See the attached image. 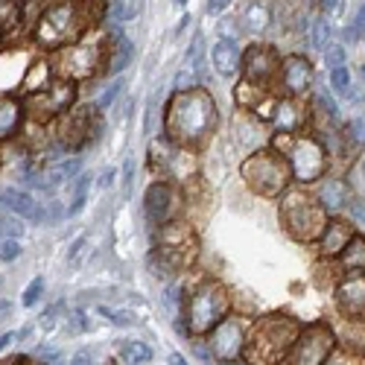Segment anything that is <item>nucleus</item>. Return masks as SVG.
Here are the masks:
<instances>
[{"mask_svg":"<svg viewBox=\"0 0 365 365\" xmlns=\"http://www.w3.org/2000/svg\"><path fill=\"white\" fill-rule=\"evenodd\" d=\"M217 103L207 94L205 88H190L181 91V94H173L164 111V138L185 146V149H196L202 146L217 129Z\"/></svg>","mask_w":365,"mask_h":365,"instance_id":"nucleus-1","label":"nucleus"},{"mask_svg":"<svg viewBox=\"0 0 365 365\" xmlns=\"http://www.w3.org/2000/svg\"><path fill=\"white\" fill-rule=\"evenodd\" d=\"M91 26H94V4L91 0H56L36 18L33 41L47 53H58L82 41Z\"/></svg>","mask_w":365,"mask_h":365,"instance_id":"nucleus-2","label":"nucleus"},{"mask_svg":"<svg viewBox=\"0 0 365 365\" xmlns=\"http://www.w3.org/2000/svg\"><path fill=\"white\" fill-rule=\"evenodd\" d=\"M298 330L301 324L292 316H281V313L252 322L242 359L249 365H281L298 336Z\"/></svg>","mask_w":365,"mask_h":365,"instance_id":"nucleus-3","label":"nucleus"},{"mask_svg":"<svg viewBox=\"0 0 365 365\" xmlns=\"http://www.w3.org/2000/svg\"><path fill=\"white\" fill-rule=\"evenodd\" d=\"M231 313V292L222 281L205 278L185 298V324L190 339H205Z\"/></svg>","mask_w":365,"mask_h":365,"instance_id":"nucleus-4","label":"nucleus"},{"mask_svg":"<svg viewBox=\"0 0 365 365\" xmlns=\"http://www.w3.org/2000/svg\"><path fill=\"white\" fill-rule=\"evenodd\" d=\"M275 152L287 161L289 175L298 187L316 185L322 175H327V155L324 143L316 135H278L275 138Z\"/></svg>","mask_w":365,"mask_h":365,"instance_id":"nucleus-5","label":"nucleus"},{"mask_svg":"<svg viewBox=\"0 0 365 365\" xmlns=\"http://www.w3.org/2000/svg\"><path fill=\"white\" fill-rule=\"evenodd\" d=\"M240 175L246 181V187L263 199H281L292 187L289 167L275 149H257L246 155L240 164Z\"/></svg>","mask_w":365,"mask_h":365,"instance_id":"nucleus-6","label":"nucleus"},{"mask_svg":"<svg viewBox=\"0 0 365 365\" xmlns=\"http://www.w3.org/2000/svg\"><path fill=\"white\" fill-rule=\"evenodd\" d=\"M281 225L295 242H316L327 225V214L319 207L313 193L304 187H289L281 196Z\"/></svg>","mask_w":365,"mask_h":365,"instance_id":"nucleus-7","label":"nucleus"},{"mask_svg":"<svg viewBox=\"0 0 365 365\" xmlns=\"http://www.w3.org/2000/svg\"><path fill=\"white\" fill-rule=\"evenodd\" d=\"M339 348L336 330L327 322H313V324H301L298 336L284 356L281 365H324L327 356Z\"/></svg>","mask_w":365,"mask_h":365,"instance_id":"nucleus-8","label":"nucleus"},{"mask_svg":"<svg viewBox=\"0 0 365 365\" xmlns=\"http://www.w3.org/2000/svg\"><path fill=\"white\" fill-rule=\"evenodd\" d=\"M53 65L58 79H71V82L94 79L100 71H106V41L82 38L65 50H58V58Z\"/></svg>","mask_w":365,"mask_h":365,"instance_id":"nucleus-9","label":"nucleus"},{"mask_svg":"<svg viewBox=\"0 0 365 365\" xmlns=\"http://www.w3.org/2000/svg\"><path fill=\"white\" fill-rule=\"evenodd\" d=\"M249 330H252V319L240 316V313H228L214 330L205 336V345L217 362H234L242 359V351H246L249 342Z\"/></svg>","mask_w":365,"mask_h":365,"instance_id":"nucleus-10","label":"nucleus"},{"mask_svg":"<svg viewBox=\"0 0 365 365\" xmlns=\"http://www.w3.org/2000/svg\"><path fill=\"white\" fill-rule=\"evenodd\" d=\"M149 167L158 173L161 181H178V185H185L187 178L196 175L199 164H196V155H193V149H185V146H178L173 140H167L164 135L152 143V152H149Z\"/></svg>","mask_w":365,"mask_h":365,"instance_id":"nucleus-11","label":"nucleus"},{"mask_svg":"<svg viewBox=\"0 0 365 365\" xmlns=\"http://www.w3.org/2000/svg\"><path fill=\"white\" fill-rule=\"evenodd\" d=\"M24 106H26V120L41 123V126L53 123V120H58L76 106V82L56 79L47 91H41V94L24 97Z\"/></svg>","mask_w":365,"mask_h":365,"instance_id":"nucleus-12","label":"nucleus"},{"mask_svg":"<svg viewBox=\"0 0 365 365\" xmlns=\"http://www.w3.org/2000/svg\"><path fill=\"white\" fill-rule=\"evenodd\" d=\"M278 71H281V58H278L275 47L255 44L242 53V68H240L242 82L257 85V88H269L278 79Z\"/></svg>","mask_w":365,"mask_h":365,"instance_id":"nucleus-13","label":"nucleus"},{"mask_svg":"<svg viewBox=\"0 0 365 365\" xmlns=\"http://www.w3.org/2000/svg\"><path fill=\"white\" fill-rule=\"evenodd\" d=\"M333 304L345 322H365V272H345L333 289Z\"/></svg>","mask_w":365,"mask_h":365,"instance_id":"nucleus-14","label":"nucleus"},{"mask_svg":"<svg viewBox=\"0 0 365 365\" xmlns=\"http://www.w3.org/2000/svg\"><path fill=\"white\" fill-rule=\"evenodd\" d=\"M178 210V190L175 185H170V181H152V185L146 187L143 193V217L152 228H161L167 222H173Z\"/></svg>","mask_w":365,"mask_h":365,"instance_id":"nucleus-15","label":"nucleus"},{"mask_svg":"<svg viewBox=\"0 0 365 365\" xmlns=\"http://www.w3.org/2000/svg\"><path fill=\"white\" fill-rule=\"evenodd\" d=\"M313 65L307 62L304 56H287L284 62H281V71H278V82L284 88V97H307L310 91H313Z\"/></svg>","mask_w":365,"mask_h":365,"instance_id":"nucleus-16","label":"nucleus"},{"mask_svg":"<svg viewBox=\"0 0 365 365\" xmlns=\"http://www.w3.org/2000/svg\"><path fill=\"white\" fill-rule=\"evenodd\" d=\"M313 187H316L313 199L319 202V207L324 210V214H339V210H345L354 199V190H351L348 181L339 178V175H330V173L322 175Z\"/></svg>","mask_w":365,"mask_h":365,"instance_id":"nucleus-17","label":"nucleus"},{"mask_svg":"<svg viewBox=\"0 0 365 365\" xmlns=\"http://www.w3.org/2000/svg\"><path fill=\"white\" fill-rule=\"evenodd\" d=\"M26 126V106L21 94H0V146L21 138Z\"/></svg>","mask_w":365,"mask_h":365,"instance_id":"nucleus-18","label":"nucleus"},{"mask_svg":"<svg viewBox=\"0 0 365 365\" xmlns=\"http://www.w3.org/2000/svg\"><path fill=\"white\" fill-rule=\"evenodd\" d=\"M354 222H348V220H339V217H333V220H327V225H324V231L319 234V240H316V246H319V257H324V260H336L345 249H348V242L354 240Z\"/></svg>","mask_w":365,"mask_h":365,"instance_id":"nucleus-19","label":"nucleus"},{"mask_svg":"<svg viewBox=\"0 0 365 365\" xmlns=\"http://www.w3.org/2000/svg\"><path fill=\"white\" fill-rule=\"evenodd\" d=\"M155 249L167 252H181V255H193L196 257V234L187 222L173 220L161 228H155Z\"/></svg>","mask_w":365,"mask_h":365,"instance_id":"nucleus-20","label":"nucleus"},{"mask_svg":"<svg viewBox=\"0 0 365 365\" xmlns=\"http://www.w3.org/2000/svg\"><path fill=\"white\" fill-rule=\"evenodd\" d=\"M269 123L278 129V135H301L304 123H307V111H304L301 103L292 97H278Z\"/></svg>","mask_w":365,"mask_h":365,"instance_id":"nucleus-21","label":"nucleus"},{"mask_svg":"<svg viewBox=\"0 0 365 365\" xmlns=\"http://www.w3.org/2000/svg\"><path fill=\"white\" fill-rule=\"evenodd\" d=\"M0 205L26 222H41V202L24 187H0Z\"/></svg>","mask_w":365,"mask_h":365,"instance_id":"nucleus-22","label":"nucleus"},{"mask_svg":"<svg viewBox=\"0 0 365 365\" xmlns=\"http://www.w3.org/2000/svg\"><path fill=\"white\" fill-rule=\"evenodd\" d=\"M135 58V44L123 29H111L106 38V73H123Z\"/></svg>","mask_w":365,"mask_h":365,"instance_id":"nucleus-23","label":"nucleus"},{"mask_svg":"<svg viewBox=\"0 0 365 365\" xmlns=\"http://www.w3.org/2000/svg\"><path fill=\"white\" fill-rule=\"evenodd\" d=\"M210 65H214V71H217L220 76H225V79L237 76L240 68H242V50H240V44H237V38L222 36V38L214 44V50H210Z\"/></svg>","mask_w":365,"mask_h":365,"instance_id":"nucleus-24","label":"nucleus"},{"mask_svg":"<svg viewBox=\"0 0 365 365\" xmlns=\"http://www.w3.org/2000/svg\"><path fill=\"white\" fill-rule=\"evenodd\" d=\"M58 79L56 73V65L50 62V58H36L33 65L26 68L24 79H21V97H33V94H41V91H47L53 82Z\"/></svg>","mask_w":365,"mask_h":365,"instance_id":"nucleus-25","label":"nucleus"},{"mask_svg":"<svg viewBox=\"0 0 365 365\" xmlns=\"http://www.w3.org/2000/svg\"><path fill=\"white\" fill-rule=\"evenodd\" d=\"M24 12H26V0H0V44L21 29Z\"/></svg>","mask_w":365,"mask_h":365,"instance_id":"nucleus-26","label":"nucleus"},{"mask_svg":"<svg viewBox=\"0 0 365 365\" xmlns=\"http://www.w3.org/2000/svg\"><path fill=\"white\" fill-rule=\"evenodd\" d=\"M269 24H272V15H269V9L263 4H249V9L242 12V18H240L242 33L252 36V38L263 36L266 29H269Z\"/></svg>","mask_w":365,"mask_h":365,"instance_id":"nucleus-27","label":"nucleus"},{"mask_svg":"<svg viewBox=\"0 0 365 365\" xmlns=\"http://www.w3.org/2000/svg\"><path fill=\"white\" fill-rule=\"evenodd\" d=\"M117 356L126 365H149L152 356H155V351H152V345L143 342V339H126V342H120Z\"/></svg>","mask_w":365,"mask_h":365,"instance_id":"nucleus-28","label":"nucleus"},{"mask_svg":"<svg viewBox=\"0 0 365 365\" xmlns=\"http://www.w3.org/2000/svg\"><path fill=\"white\" fill-rule=\"evenodd\" d=\"M342 272H365V237L354 234V240L348 242V249L336 257Z\"/></svg>","mask_w":365,"mask_h":365,"instance_id":"nucleus-29","label":"nucleus"},{"mask_svg":"<svg viewBox=\"0 0 365 365\" xmlns=\"http://www.w3.org/2000/svg\"><path fill=\"white\" fill-rule=\"evenodd\" d=\"M146 266H149V272H152V278H158V281H170V278L178 275V269L173 266V260H170L164 252H158V249L149 252Z\"/></svg>","mask_w":365,"mask_h":365,"instance_id":"nucleus-30","label":"nucleus"},{"mask_svg":"<svg viewBox=\"0 0 365 365\" xmlns=\"http://www.w3.org/2000/svg\"><path fill=\"white\" fill-rule=\"evenodd\" d=\"M234 135H237V143L252 155V152H257V146H260V120L257 123L255 120H242V132H234Z\"/></svg>","mask_w":365,"mask_h":365,"instance_id":"nucleus-31","label":"nucleus"},{"mask_svg":"<svg viewBox=\"0 0 365 365\" xmlns=\"http://www.w3.org/2000/svg\"><path fill=\"white\" fill-rule=\"evenodd\" d=\"M88 187H91V175L82 173V175L73 181V202L65 207V217H76L79 210L85 207V202H88Z\"/></svg>","mask_w":365,"mask_h":365,"instance_id":"nucleus-32","label":"nucleus"},{"mask_svg":"<svg viewBox=\"0 0 365 365\" xmlns=\"http://www.w3.org/2000/svg\"><path fill=\"white\" fill-rule=\"evenodd\" d=\"M161 91H155V94L149 97V106H146V114H143V132L146 135H152L155 132V126H158V117L164 120V111H161Z\"/></svg>","mask_w":365,"mask_h":365,"instance_id":"nucleus-33","label":"nucleus"},{"mask_svg":"<svg viewBox=\"0 0 365 365\" xmlns=\"http://www.w3.org/2000/svg\"><path fill=\"white\" fill-rule=\"evenodd\" d=\"M140 0H132V4H123V0H117V4H111L108 9H106V15L111 18V21H132L138 12H140Z\"/></svg>","mask_w":365,"mask_h":365,"instance_id":"nucleus-34","label":"nucleus"},{"mask_svg":"<svg viewBox=\"0 0 365 365\" xmlns=\"http://www.w3.org/2000/svg\"><path fill=\"white\" fill-rule=\"evenodd\" d=\"M342 138H345L351 146H365V120H362V117L348 120V123H345V132H342Z\"/></svg>","mask_w":365,"mask_h":365,"instance_id":"nucleus-35","label":"nucleus"},{"mask_svg":"<svg viewBox=\"0 0 365 365\" xmlns=\"http://www.w3.org/2000/svg\"><path fill=\"white\" fill-rule=\"evenodd\" d=\"M44 289H47L44 278H41V275H38V278H33V281L26 284L24 295H21V304H24V307H36V304L41 301V295H44Z\"/></svg>","mask_w":365,"mask_h":365,"instance_id":"nucleus-36","label":"nucleus"},{"mask_svg":"<svg viewBox=\"0 0 365 365\" xmlns=\"http://www.w3.org/2000/svg\"><path fill=\"white\" fill-rule=\"evenodd\" d=\"M313 111L322 114V117H327V120H336V117H339L336 100L327 97V94H316V97H313Z\"/></svg>","mask_w":365,"mask_h":365,"instance_id":"nucleus-37","label":"nucleus"},{"mask_svg":"<svg viewBox=\"0 0 365 365\" xmlns=\"http://www.w3.org/2000/svg\"><path fill=\"white\" fill-rule=\"evenodd\" d=\"M327 38H330V24L327 18H316L313 21V33H310V41L316 50H324L327 47Z\"/></svg>","mask_w":365,"mask_h":365,"instance_id":"nucleus-38","label":"nucleus"},{"mask_svg":"<svg viewBox=\"0 0 365 365\" xmlns=\"http://www.w3.org/2000/svg\"><path fill=\"white\" fill-rule=\"evenodd\" d=\"M324 62H327V68H330V71L345 68V62H348L345 47H339V44H327V47H324Z\"/></svg>","mask_w":365,"mask_h":365,"instance_id":"nucleus-39","label":"nucleus"},{"mask_svg":"<svg viewBox=\"0 0 365 365\" xmlns=\"http://www.w3.org/2000/svg\"><path fill=\"white\" fill-rule=\"evenodd\" d=\"M100 310V316H106L111 324H117V327H132L135 324V319H132V313H126V310H111V307H97Z\"/></svg>","mask_w":365,"mask_h":365,"instance_id":"nucleus-40","label":"nucleus"},{"mask_svg":"<svg viewBox=\"0 0 365 365\" xmlns=\"http://www.w3.org/2000/svg\"><path fill=\"white\" fill-rule=\"evenodd\" d=\"M21 242H18V237H6V240H0V260L4 263H12V260H18L21 257Z\"/></svg>","mask_w":365,"mask_h":365,"instance_id":"nucleus-41","label":"nucleus"},{"mask_svg":"<svg viewBox=\"0 0 365 365\" xmlns=\"http://www.w3.org/2000/svg\"><path fill=\"white\" fill-rule=\"evenodd\" d=\"M173 88H175V94H181V91L202 88V85H199V79H196V73H193L190 68H181V71L175 73V82H173Z\"/></svg>","mask_w":365,"mask_h":365,"instance_id":"nucleus-42","label":"nucleus"},{"mask_svg":"<svg viewBox=\"0 0 365 365\" xmlns=\"http://www.w3.org/2000/svg\"><path fill=\"white\" fill-rule=\"evenodd\" d=\"M123 85H126L123 79H117V82H111V85L106 88V94L100 97V103H97V108H100V111H106V108H111V106L117 103V97H120V94H123Z\"/></svg>","mask_w":365,"mask_h":365,"instance_id":"nucleus-43","label":"nucleus"},{"mask_svg":"<svg viewBox=\"0 0 365 365\" xmlns=\"http://www.w3.org/2000/svg\"><path fill=\"white\" fill-rule=\"evenodd\" d=\"M362 36H365V4L359 6V12H356L354 24H351V26H345V38H348V41H359Z\"/></svg>","mask_w":365,"mask_h":365,"instance_id":"nucleus-44","label":"nucleus"},{"mask_svg":"<svg viewBox=\"0 0 365 365\" xmlns=\"http://www.w3.org/2000/svg\"><path fill=\"white\" fill-rule=\"evenodd\" d=\"M330 88L336 91V94H342V97H345V91L351 88V73H348V68H336V71H330Z\"/></svg>","mask_w":365,"mask_h":365,"instance_id":"nucleus-45","label":"nucleus"},{"mask_svg":"<svg viewBox=\"0 0 365 365\" xmlns=\"http://www.w3.org/2000/svg\"><path fill=\"white\" fill-rule=\"evenodd\" d=\"M135 173H138V161L135 158H126L123 164V199L132 196V187H135Z\"/></svg>","mask_w":365,"mask_h":365,"instance_id":"nucleus-46","label":"nucleus"},{"mask_svg":"<svg viewBox=\"0 0 365 365\" xmlns=\"http://www.w3.org/2000/svg\"><path fill=\"white\" fill-rule=\"evenodd\" d=\"M85 246H88V237H85V234H79V237L71 242V252H68V266H79V257H82Z\"/></svg>","mask_w":365,"mask_h":365,"instance_id":"nucleus-47","label":"nucleus"},{"mask_svg":"<svg viewBox=\"0 0 365 365\" xmlns=\"http://www.w3.org/2000/svg\"><path fill=\"white\" fill-rule=\"evenodd\" d=\"M324 365H356V354H351V351H345V348H336V351L327 356Z\"/></svg>","mask_w":365,"mask_h":365,"instance_id":"nucleus-48","label":"nucleus"},{"mask_svg":"<svg viewBox=\"0 0 365 365\" xmlns=\"http://www.w3.org/2000/svg\"><path fill=\"white\" fill-rule=\"evenodd\" d=\"M68 324H71V333H85V330L91 327V324L85 322V313H82V310H73V313H71V322H68Z\"/></svg>","mask_w":365,"mask_h":365,"instance_id":"nucleus-49","label":"nucleus"},{"mask_svg":"<svg viewBox=\"0 0 365 365\" xmlns=\"http://www.w3.org/2000/svg\"><path fill=\"white\" fill-rule=\"evenodd\" d=\"M65 365H94V354H91L88 348H82V351H76Z\"/></svg>","mask_w":365,"mask_h":365,"instance_id":"nucleus-50","label":"nucleus"},{"mask_svg":"<svg viewBox=\"0 0 365 365\" xmlns=\"http://www.w3.org/2000/svg\"><path fill=\"white\" fill-rule=\"evenodd\" d=\"M193 351L199 354V359H202V362H217L214 356H210V351H207V345H205V339H196V342H193Z\"/></svg>","mask_w":365,"mask_h":365,"instance_id":"nucleus-51","label":"nucleus"},{"mask_svg":"<svg viewBox=\"0 0 365 365\" xmlns=\"http://www.w3.org/2000/svg\"><path fill=\"white\" fill-rule=\"evenodd\" d=\"M228 4H231V0H207V15H220V12H225Z\"/></svg>","mask_w":365,"mask_h":365,"instance_id":"nucleus-52","label":"nucleus"},{"mask_svg":"<svg viewBox=\"0 0 365 365\" xmlns=\"http://www.w3.org/2000/svg\"><path fill=\"white\" fill-rule=\"evenodd\" d=\"M114 175H117V170H114V167H108V170L100 175V187H111V185H114Z\"/></svg>","mask_w":365,"mask_h":365,"instance_id":"nucleus-53","label":"nucleus"},{"mask_svg":"<svg viewBox=\"0 0 365 365\" xmlns=\"http://www.w3.org/2000/svg\"><path fill=\"white\" fill-rule=\"evenodd\" d=\"M15 339H18V333H0V354H4Z\"/></svg>","mask_w":365,"mask_h":365,"instance_id":"nucleus-54","label":"nucleus"},{"mask_svg":"<svg viewBox=\"0 0 365 365\" xmlns=\"http://www.w3.org/2000/svg\"><path fill=\"white\" fill-rule=\"evenodd\" d=\"M322 9H324V15H333L339 9V0H322Z\"/></svg>","mask_w":365,"mask_h":365,"instance_id":"nucleus-55","label":"nucleus"},{"mask_svg":"<svg viewBox=\"0 0 365 365\" xmlns=\"http://www.w3.org/2000/svg\"><path fill=\"white\" fill-rule=\"evenodd\" d=\"M170 365H190L181 354H170Z\"/></svg>","mask_w":365,"mask_h":365,"instance_id":"nucleus-56","label":"nucleus"},{"mask_svg":"<svg viewBox=\"0 0 365 365\" xmlns=\"http://www.w3.org/2000/svg\"><path fill=\"white\" fill-rule=\"evenodd\" d=\"M220 365H249L246 359H234V362H220Z\"/></svg>","mask_w":365,"mask_h":365,"instance_id":"nucleus-57","label":"nucleus"},{"mask_svg":"<svg viewBox=\"0 0 365 365\" xmlns=\"http://www.w3.org/2000/svg\"><path fill=\"white\" fill-rule=\"evenodd\" d=\"M356 365H365V354H362V356H356Z\"/></svg>","mask_w":365,"mask_h":365,"instance_id":"nucleus-58","label":"nucleus"},{"mask_svg":"<svg viewBox=\"0 0 365 365\" xmlns=\"http://www.w3.org/2000/svg\"><path fill=\"white\" fill-rule=\"evenodd\" d=\"M359 170H362V178H365V161H362V164H359Z\"/></svg>","mask_w":365,"mask_h":365,"instance_id":"nucleus-59","label":"nucleus"},{"mask_svg":"<svg viewBox=\"0 0 365 365\" xmlns=\"http://www.w3.org/2000/svg\"><path fill=\"white\" fill-rule=\"evenodd\" d=\"M175 4H178V6H185V4H187V0H175Z\"/></svg>","mask_w":365,"mask_h":365,"instance_id":"nucleus-60","label":"nucleus"},{"mask_svg":"<svg viewBox=\"0 0 365 365\" xmlns=\"http://www.w3.org/2000/svg\"><path fill=\"white\" fill-rule=\"evenodd\" d=\"M24 365H38V362H29V359H26V362H24Z\"/></svg>","mask_w":365,"mask_h":365,"instance_id":"nucleus-61","label":"nucleus"},{"mask_svg":"<svg viewBox=\"0 0 365 365\" xmlns=\"http://www.w3.org/2000/svg\"><path fill=\"white\" fill-rule=\"evenodd\" d=\"M362 76H365V68H362Z\"/></svg>","mask_w":365,"mask_h":365,"instance_id":"nucleus-62","label":"nucleus"}]
</instances>
